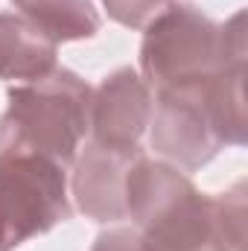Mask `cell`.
<instances>
[{
	"instance_id": "obj_1",
	"label": "cell",
	"mask_w": 248,
	"mask_h": 251,
	"mask_svg": "<svg viewBox=\"0 0 248 251\" xmlns=\"http://www.w3.org/2000/svg\"><path fill=\"white\" fill-rule=\"evenodd\" d=\"M125 216L155 251H243L246 184L204 196L167 161L140 155L125 178Z\"/></svg>"
},
{
	"instance_id": "obj_2",
	"label": "cell",
	"mask_w": 248,
	"mask_h": 251,
	"mask_svg": "<svg viewBox=\"0 0 248 251\" xmlns=\"http://www.w3.org/2000/svg\"><path fill=\"white\" fill-rule=\"evenodd\" d=\"M152 149L178 170H201L225 143L243 146L246 126V62L231 64L210 82L164 88L152 105Z\"/></svg>"
},
{
	"instance_id": "obj_3",
	"label": "cell",
	"mask_w": 248,
	"mask_h": 251,
	"mask_svg": "<svg viewBox=\"0 0 248 251\" xmlns=\"http://www.w3.org/2000/svg\"><path fill=\"white\" fill-rule=\"evenodd\" d=\"M143 29L140 70L155 91L210 82L246 62V12L216 24L190 3H170Z\"/></svg>"
},
{
	"instance_id": "obj_4",
	"label": "cell",
	"mask_w": 248,
	"mask_h": 251,
	"mask_svg": "<svg viewBox=\"0 0 248 251\" xmlns=\"http://www.w3.org/2000/svg\"><path fill=\"white\" fill-rule=\"evenodd\" d=\"M91 97L88 82L67 67L9 88V105L0 117V155H38L67 167L91 128Z\"/></svg>"
},
{
	"instance_id": "obj_5",
	"label": "cell",
	"mask_w": 248,
	"mask_h": 251,
	"mask_svg": "<svg viewBox=\"0 0 248 251\" xmlns=\"http://www.w3.org/2000/svg\"><path fill=\"white\" fill-rule=\"evenodd\" d=\"M64 167L38 155H0V251L70 219Z\"/></svg>"
},
{
	"instance_id": "obj_6",
	"label": "cell",
	"mask_w": 248,
	"mask_h": 251,
	"mask_svg": "<svg viewBox=\"0 0 248 251\" xmlns=\"http://www.w3.org/2000/svg\"><path fill=\"white\" fill-rule=\"evenodd\" d=\"M152 120V91L131 67H120L99 82L91 97V131L94 140L120 149L143 152L140 137Z\"/></svg>"
},
{
	"instance_id": "obj_7",
	"label": "cell",
	"mask_w": 248,
	"mask_h": 251,
	"mask_svg": "<svg viewBox=\"0 0 248 251\" xmlns=\"http://www.w3.org/2000/svg\"><path fill=\"white\" fill-rule=\"evenodd\" d=\"M143 152L108 149L97 140L85 143L82 155L73 158V199L76 207L94 222L125 219V178Z\"/></svg>"
},
{
	"instance_id": "obj_8",
	"label": "cell",
	"mask_w": 248,
	"mask_h": 251,
	"mask_svg": "<svg viewBox=\"0 0 248 251\" xmlns=\"http://www.w3.org/2000/svg\"><path fill=\"white\" fill-rule=\"evenodd\" d=\"M56 67V44L26 18L0 12V79H41Z\"/></svg>"
},
{
	"instance_id": "obj_9",
	"label": "cell",
	"mask_w": 248,
	"mask_h": 251,
	"mask_svg": "<svg viewBox=\"0 0 248 251\" xmlns=\"http://www.w3.org/2000/svg\"><path fill=\"white\" fill-rule=\"evenodd\" d=\"M44 38L53 44L82 41L99 32V12L91 0H12Z\"/></svg>"
},
{
	"instance_id": "obj_10",
	"label": "cell",
	"mask_w": 248,
	"mask_h": 251,
	"mask_svg": "<svg viewBox=\"0 0 248 251\" xmlns=\"http://www.w3.org/2000/svg\"><path fill=\"white\" fill-rule=\"evenodd\" d=\"M108 15L128 29H143L155 15H161L170 0H102Z\"/></svg>"
},
{
	"instance_id": "obj_11",
	"label": "cell",
	"mask_w": 248,
	"mask_h": 251,
	"mask_svg": "<svg viewBox=\"0 0 248 251\" xmlns=\"http://www.w3.org/2000/svg\"><path fill=\"white\" fill-rule=\"evenodd\" d=\"M91 251H155V246L137 228H111L97 237Z\"/></svg>"
},
{
	"instance_id": "obj_12",
	"label": "cell",
	"mask_w": 248,
	"mask_h": 251,
	"mask_svg": "<svg viewBox=\"0 0 248 251\" xmlns=\"http://www.w3.org/2000/svg\"><path fill=\"white\" fill-rule=\"evenodd\" d=\"M170 3H173V0H170Z\"/></svg>"
}]
</instances>
